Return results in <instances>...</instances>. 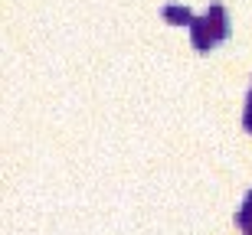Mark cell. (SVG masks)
<instances>
[{
	"label": "cell",
	"instance_id": "6da1fadb",
	"mask_svg": "<svg viewBox=\"0 0 252 235\" xmlns=\"http://www.w3.org/2000/svg\"><path fill=\"white\" fill-rule=\"evenodd\" d=\"M190 39H193V46L200 49V52H210V49L220 43V36L213 33V26H210V20H206V17H200V20L190 23Z\"/></svg>",
	"mask_w": 252,
	"mask_h": 235
},
{
	"label": "cell",
	"instance_id": "7a4b0ae2",
	"mask_svg": "<svg viewBox=\"0 0 252 235\" xmlns=\"http://www.w3.org/2000/svg\"><path fill=\"white\" fill-rule=\"evenodd\" d=\"M206 20H210L213 33L220 36V43H223V39H229V17H226V10L220 7V3H213V7L206 10Z\"/></svg>",
	"mask_w": 252,
	"mask_h": 235
},
{
	"label": "cell",
	"instance_id": "3957f363",
	"mask_svg": "<svg viewBox=\"0 0 252 235\" xmlns=\"http://www.w3.org/2000/svg\"><path fill=\"white\" fill-rule=\"evenodd\" d=\"M160 17L167 20V23H174V26H190L193 23V13H190L187 7H180V3H167V7L160 10Z\"/></svg>",
	"mask_w": 252,
	"mask_h": 235
},
{
	"label": "cell",
	"instance_id": "277c9868",
	"mask_svg": "<svg viewBox=\"0 0 252 235\" xmlns=\"http://www.w3.org/2000/svg\"><path fill=\"white\" fill-rule=\"evenodd\" d=\"M236 222H239L243 229L252 226V189H249V196H246V203H243V212L236 216Z\"/></svg>",
	"mask_w": 252,
	"mask_h": 235
},
{
	"label": "cell",
	"instance_id": "5b68a950",
	"mask_svg": "<svg viewBox=\"0 0 252 235\" xmlns=\"http://www.w3.org/2000/svg\"><path fill=\"white\" fill-rule=\"evenodd\" d=\"M243 124H246V131H252V92H249V98H246V114H243Z\"/></svg>",
	"mask_w": 252,
	"mask_h": 235
}]
</instances>
